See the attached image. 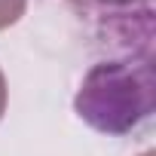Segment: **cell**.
I'll use <instances>...</instances> for the list:
<instances>
[{
  "label": "cell",
  "instance_id": "cell-1",
  "mask_svg": "<svg viewBox=\"0 0 156 156\" xmlns=\"http://www.w3.org/2000/svg\"><path fill=\"white\" fill-rule=\"evenodd\" d=\"M73 110L101 135H132L153 116V52L98 61L86 70Z\"/></svg>",
  "mask_w": 156,
  "mask_h": 156
},
{
  "label": "cell",
  "instance_id": "cell-2",
  "mask_svg": "<svg viewBox=\"0 0 156 156\" xmlns=\"http://www.w3.org/2000/svg\"><path fill=\"white\" fill-rule=\"evenodd\" d=\"M67 3L80 6L86 12H95V16H138V12H147L153 9L150 3L153 0H67Z\"/></svg>",
  "mask_w": 156,
  "mask_h": 156
},
{
  "label": "cell",
  "instance_id": "cell-3",
  "mask_svg": "<svg viewBox=\"0 0 156 156\" xmlns=\"http://www.w3.org/2000/svg\"><path fill=\"white\" fill-rule=\"evenodd\" d=\"M28 9V0H0V31L12 28Z\"/></svg>",
  "mask_w": 156,
  "mask_h": 156
},
{
  "label": "cell",
  "instance_id": "cell-4",
  "mask_svg": "<svg viewBox=\"0 0 156 156\" xmlns=\"http://www.w3.org/2000/svg\"><path fill=\"white\" fill-rule=\"evenodd\" d=\"M3 113H6V76L0 70V119H3Z\"/></svg>",
  "mask_w": 156,
  "mask_h": 156
},
{
  "label": "cell",
  "instance_id": "cell-5",
  "mask_svg": "<svg viewBox=\"0 0 156 156\" xmlns=\"http://www.w3.org/2000/svg\"><path fill=\"white\" fill-rule=\"evenodd\" d=\"M141 156H153V153H150V150H147V153H141Z\"/></svg>",
  "mask_w": 156,
  "mask_h": 156
}]
</instances>
